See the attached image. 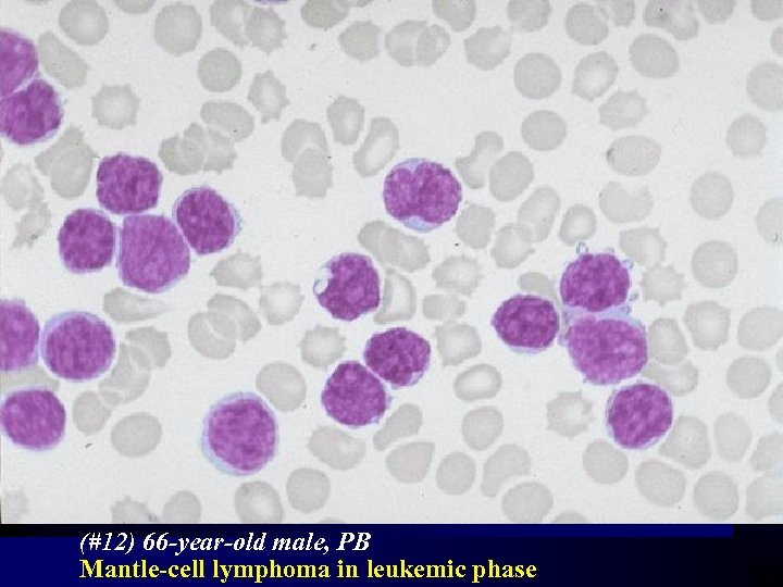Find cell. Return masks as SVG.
I'll use <instances>...</instances> for the list:
<instances>
[{
	"instance_id": "7",
	"label": "cell",
	"mask_w": 783,
	"mask_h": 587,
	"mask_svg": "<svg viewBox=\"0 0 783 587\" xmlns=\"http://www.w3.org/2000/svg\"><path fill=\"white\" fill-rule=\"evenodd\" d=\"M673 403L660 386L636 380L614 389L607 400L605 424L608 435L627 450H645L670 429Z\"/></svg>"
},
{
	"instance_id": "12",
	"label": "cell",
	"mask_w": 783,
	"mask_h": 587,
	"mask_svg": "<svg viewBox=\"0 0 783 587\" xmlns=\"http://www.w3.org/2000/svg\"><path fill=\"white\" fill-rule=\"evenodd\" d=\"M96 179L99 204L113 214L126 215L157 207L163 176L147 158L116 153L100 161Z\"/></svg>"
},
{
	"instance_id": "19",
	"label": "cell",
	"mask_w": 783,
	"mask_h": 587,
	"mask_svg": "<svg viewBox=\"0 0 783 587\" xmlns=\"http://www.w3.org/2000/svg\"><path fill=\"white\" fill-rule=\"evenodd\" d=\"M661 146L642 135L617 138L606 151L609 166L624 175H643L652 170L661 155Z\"/></svg>"
},
{
	"instance_id": "23",
	"label": "cell",
	"mask_w": 783,
	"mask_h": 587,
	"mask_svg": "<svg viewBox=\"0 0 783 587\" xmlns=\"http://www.w3.org/2000/svg\"><path fill=\"white\" fill-rule=\"evenodd\" d=\"M618 72V64L608 52L589 53L575 67L572 92L584 100L593 101L610 88Z\"/></svg>"
},
{
	"instance_id": "15",
	"label": "cell",
	"mask_w": 783,
	"mask_h": 587,
	"mask_svg": "<svg viewBox=\"0 0 783 587\" xmlns=\"http://www.w3.org/2000/svg\"><path fill=\"white\" fill-rule=\"evenodd\" d=\"M116 225L102 211L77 209L58 234L59 255L67 271L86 274L109 266L116 250Z\"/></svg>"
},
{
	"instance_id": "10",
	"label": "cell",
	"mask_w": 783,
	"mask_h": 587,
	"mask_svg": "<svg viewBox=\"0 0 783 587\" xmlns=\"http://www.w3.org/2000/svg\"><path fill=\"white\" fill-rule=\"evenodd\" d=\"M172 217L199 255L228 248L243 229V217L236 207L206 185L186 189L175 200Z\"/></svg>"
},
{
	"instance_id": "24",
	"label": "cell",
	"mask_w": 783,
	"mask_h": 587,
	"mask_svg": "<svg viewBox=\"0 0 783 587\" xmlns=\"http://www.w3.org/2000/svg\"><path fill=\"white\" fill-rule=\"evenodd\" d=\"M464 53L469 63L481 70H493L510 53L511 36L501 26L481 27L464 39Z\"/></svg>"
},
{
	"instance_id": "39",
	"label": "cell",
	"mask_w": 783,
	"mask_h": 587,
	"mask_svg": "<svg viewBox=\"0 0 783 587\" xmlns=\"http://www.w3.org/2000/svg\"><path fill=\"white\" fill-rule=\"evenodd\" d=\"M425 25L426 22L423 21H411L398 26L387 37V47L390 54L402 64H412V41Z\"/></svg>"
},
{
	"instance_id": "25",
	"label": "cell",
	"mask_w": 783,
	"mask_h": 587,
	"mask_svg": "<svg viewBox=\"0 0 783 587\" xmlns=\"http://www.w3.org/2000/svg\"><path fill=\"white\" fill-rule=\"evenodd\" d=\"M660 453L673 458L691 469H698L707 462L710 451L706 427L685 426L676 423L673 433L660 448Z\"/></svg>"
},
{
	"instance_id": "30",
	"label": "cell",
	"mask_w": 783,
	"mask_h": 587,
	"mask_svg": "<svg viewBox=\"0 0 783 587\" xmlns=\"http://www.w3.org/2000/svg\"><path fill=\"white\" fill-rule=\"evenodd\" d=\"M732 200V188L721 174L708 172L693 186V203L704 216H717L725 212Z\"/></svg>"
},
{
	"instance_id": "32",
	"label": "cell",
	"mask_w": 783,
	"mask_h": 587,
	"mask_svg": "<svg viewBox=\"0 0 783 587\" xmlns=\"http://www.w3.org/2000/svg\"><path fill=\"white\" fill-rule=\"evenodd\" d=\"M502 148L504 140L500 135L490 130L482 132L475 137L473 151L468 157L458 158L456 166L468 182L476 183Z\"/></svg>"
},
{
	"instance_id": "2",
	"label": "cell",
	"mask_w": 783,
	"mask_h": 587,
	"mask_svg": "<svg viewBox=\"0 0 783 587\" xmlns=\"http://www.w3.org/2000/svg\"><path fill=\"white\" fill-rule=\"evenodd\" d=\"M277 445L276 415L254 392L228 394L204 415L200 449L223 474L243 477L258 473L274 459Z\"/></svg>"
},
{
	"instance_id": "21",
	"label": "cell",
	"mask_w": 783,
	"mask_h": 587,
	"mask_svg": "<svg viewBox=\"0 0 783 587\" xmlns=\"http://www.w3.org/2000/svg\"><path fill=\"white\" fill-rule=\"evenodd\" d=\"M630 61L639 74L651 78H667L680 67L674 47L664 38L654 34H641L629 49Z\"/></svg>"
},
{
	"instance_id": "28",
	"label": "cell",
	"mask_w": 783,
	"mask_h": 587,
	"mask_svg": "<svg viewBox=\"0 0 783 587\" xmlns=\"http://www.w3.org/2000/svg\"><path fill=\"white\" fill-rule=\"evenodd\" d=\"M521 135L524 142L531 148L549 151L563 142L567 136V124L554 111H534L522 122Z\"/></svg>"
},
{
	"instance_id": "40",
	"label": "cell",
	"mask_w": 783,
	"mask_h": 587,
	"mask_svg": "<svg viewBox=\"0 0 783 587\" xmlns=\"http://www.w3.org/2000/svg\"><path fill=\"white\" fill-rule=\"evenodd\" d=\"M595 7L616 26H629L635 18V3L632 0H598Z\"/></svg>"
},
{
	"instance_id": "3",
	"label": "cell",
	"mask_w": 783,
	"mask_h": 587,
	"mask_svg": "<svg viewBox=\"0 0 783 587\" xmlns=\"http://www.w3.org/2000/svg\"><path fill=\"white\" fill-rule=\"evenodd\" d=\"M190 251L176 225L162 214L126 216L119 233L116 270L122 283L162 294L189 272Z\"/></svg>"
},
{
	"instance_id": "11",
	"label": "cell",
	"mask_w": 783,
	"mask_h": 587,
	"mask_svg": "<svg viewBox=\"0 0 783 587\" xmlns=\"http://www.w3.org/2000/svg\"><path fill=\"white\" fill-rule=\"evenodd\" d=\"M393 397L385 383L358 361H344L325 382L321 403L338 424L356 429L377 424Z\"/></svg>"
},
{
	"instance_id": "36",
	"label": "cell",
	"mask_w": 783,
	"mask_h": 587,
	"mask_svg": "<svg viewBox=\"0 0 783 587\" xmlns=\"http://www.w3.org/2000/svg\"><path fill=\"white\" fill-rule=\"evenodd\" d=\"M533 175L530 160L519 151H510L500 158L494 165L492 176L498 185H525Z\"/></svg>"
},
{
	"instance_id": "18",
	"label": "cell",
	"mask_w": 783,
	"mask_h": 587,
	"mask_svg": "<svg viewBox=\"0 0 783 587\" xmlns=\"http://www.w3.org/2000/svg\"><path fill=\"white\" fill-rule=\"evenodd\" d=\"M0 96L5 97L38 74L34 42L10 28L0 29Z\"/></svg>"
},
{
	"instance_id": "8",
	"label": "cell",
	"mask_w": 783,
	"mask_h": 587,
	"mask_svg": "<svg viewBox=\"0 0 783 587\" xmlns=\"http://www.w3.org/2000/svg\"><path fill=\"white\" fill-rule=\"evenodd\" d=\"M319 304L332 317L352 322L374 312L381 302V278L372 259L343 252L320 266L312 286Z\"/></svg>"
},
{
	"instance_id": "37",
	"label": "cell",
	"mask_w": 783,
	"mask_h": 587,
	"mask_svg": "<svg viewBox=\"0 0 783 587\" xmlns=\"http://www.w3.org/2000/svg\"><path fill=\"white\" fill-rule=\"evenodd\" d=\"M432 5L434 13L456 32L467 29L475 20L476 4L473 0H437Z\"/></svg>"
},
{
	"instance_id": "41",
	"label": "cell",
	"mask_w": 783,
	"mask_h": 587,
	"mask_svg": "<svg viewBox=\"0 0 783 587\" xmlns=\"http://www.w3.org/2000/svg\"><path fill=\"white\" fill-rule=\"evenodd\" d=\"M735 1L733 0H700L698 10L704 18L710 23L726 21L733 13Z\"/></svg>"
},
{
	"instance_id": "16",
	"label": "cell",
	"mask_w": 783,
	"mask_h": 587,
	"mask_svg": "<svg viewBox=\"0 0 783 587\" xmlns=\"http://www.w3.org/2000/svg\"><path fill=\"white\" fill-rule=\"evenodd\" d=\"M366 367L393 389L417 385L431 365V345L406 327L373 334L363 348Z\"/></svg>"
},
{
	"instance_id": "17",
	"label": "cell",
	"mask_w": 783,
	"mask_h": 587,
	"mask_svg": "<svg viewBox=\"0 0 783 587\" xmlns=\"http://www.w3.org/2000/svg\"><path fill=\"white\" fill-rule=\"evenodd\" d=\"M40 325L22 299L0 302V371L23 372L39 361Z\"/></svg>"
},
{
	"instance_id": "26",
	"label": "cell",
	"mask_w": 783,
	"mask_h": 587,
	"mask_svg": "<svg viewBox=\"0 0 783 587\" xmlns=\"http://www.w3.org/2000/svg\"><path fill=\"white\" fill-rule=\"evenodd\" d=\"M750 100L769 112L783 108V67L774 62H762L751 68L746 78Z\"/></svg>"
},
{
	"instance_id": "6",
	"label": "cell",
	"mask_w": 783,
	"mask_h": 587,
	"mask_svg": "<svg viewBox=\"0 0 783 587\" xmlns=\"http://www.w3.org/2000/svg\"><path fill=\"white\" fill-rule=\"evenodd\" d=\"M631 270L613 250L581 253L560 278L562 311L596 314L632 305Z\"/></svg>"
},
{
	"instance_id": "5",
	"label": "cell",
	"mask_w": 783,
	"mask_h": 587,
	"mask_svg": "<svg viewBox=\"0 0 783 587\" xmlns=\"http://www.w3.org/2000/svg\"><path fill=\"white\" fill-rule=\"evenodd\" d=\"M116 352L114 334L107 322L86 311H65L47 321L40 354L57 377L83 383L104 374Z\"/></svg>"
},
{
	"instance_id": "9",
	"label": "cell",
	"mask_w": 783,
	"mask_h": 587,
	"mask_svg": "<svg viewBox=\"0 0 783 587\" xmlns=\"http://www.w3.org/2000/svg\"><path fill=\"white\" fill-rule=\"evenodd\" d=\"M0 423L3 436L13 445L29 451H49L64 438L66 411L51 389L22 387L2 398Z\"/></svg>"
},
{
	"instance_id": "31",
	"label": "cell",
	"mask_w": 783,
	"mask_h": 587,
	"mask_svg": "<svg viewBox=\"0 0 783 587\" xmlns=\"http://www.w3.org/2000/svg\"><path fill=\"white\" fill-rule=\"evenodd\" d=\"M725 142L734 155H759L767 142V128L759 118L745 113L728 127Z\"/></svg>"
},
{
	"instance_id": "20",
	"label": "cell",
	"mask_w": 783,
	"mask_h": 587,
	"mask_svg": "<svg viewBox=\"0 0 783 587\" xmlns=\"http://www.w3.org/2000/svg\"><path fill=\"white\" fill-rule=\"evenodd\" d=\"M517 90L530 99L551 96L561 84V71L556 61L540 52L522 57L514 66Z\"/></svg>"
},
{
	"instance_id": "4",
	"label": "cell",
	"mask_w": 783,
	"mask_h": 587,
	"mask_svg": "<svg viewBox=\"0 0 783 587\" xmlns=\"http://www.w3.org/2000/svg\"><path fill=\"white\" fill-rule=\"evenodd\" d=\"M386 212L407 228L426 233L440 227L457 213L462 187L440 163L410 158L397 163L385 177Z\"/></svg>"
},
{
	"instance_id": "29",
	"label": "cell",
	"mask_w": 783,
	"mask_h": 587,
	"mask_svg": "<svg viewBox=\"0 0 783 587\" xmlns=\"http://www.w3.org/2000/svg\"><path fill=\"white\" fill-rule=\"evenodd\" d=\"M564 28L574 41L594 46L604 41L609 34L608 21L595 7L585 2L569 9L564 17Z\"/></svg>"
},
{
	"instance_id": "38",
	"label": "cell",
	"mask_w": 783,
	"mask_h": 587,
	"mask_svg": "<svg viewBox=\"0 0 783 587\" xmlns=\"http://www.w3.org/2000/svg\"><path fill=\"white\" fill-rule=\"evenodd\" d=\"M450 45L449 34L438 25H431L421 32L418 42L417 62L421 65L433 64Z\"/></svg>"
},
{
	"instance_id": "34",
	"label": "cell",
	"mask_w": 783,
	"mask_h": 587,
	"mask_svg": "<svg viewBox=\"0 0 783 587\" xmlns=\"http://www.w3.org/2000/svg\"><path fill=\"white\" fill-rule=\"evenodd\" d=\"M607 216L616 221L641 218L648 212L650 200L646 196L627 197L621 185L611 183L601 200Z\"/></svg>"
},
{
	"instance_id": "42",
	"label": "cell",
	"mask_w": 783,
	"mask_h": 587,
	"mask_svg": "<svg viewBox=\"0 0 783 587\" xmlns=\"http://www.w3.org/2000/svg\"><path fill=\"white\" fill-rule=\"evenodd\" d=\"M751 11L754 15L763 21H771L782 16V0L753 1Z\"/></svg>"
},
{
	"instance_id": "27",
	"label": "cell",
	"mask_w": 783,
	"mask_h": 587,
	"mask_svg": "<svg viewBox=\"0 0 783 587\" xmlns=\"http://www.w3.org/2000/svg\"><path fill=\"white\" fill-rule=\"evenodd\" d=\"M646 99L637 90H618L599 108V123L612 130L636 126L647 114Z\"/></svg>"
},
{
	"instance_id": "33",
	"label": "cell",
	"mask_w": 783,
	"mask_h": 587,
	"mask_svg": "<svg viewBox=\"0 0 783 587\" xmlns=\"http://www.w3.org/2000/svg\"><path fill=\"white\" fill-rule=\"evenodd\" d=\"M398 148L396 127L386 118L372 122L371 134L358 154L370 165L384 164Z\"/></svg>"
},
{
	"instance_id": "1",
	"label": "cell",
	"mask_w": 783,
	"mask_h": 587,
	"mask_svg": "<svg viewBox=\"0 0 783 587\" xmlns=\"http://www.w3.org/2000/svg\"><path fill=\"white\" fill-rule=\"evenodd\" d=\"M560 329L559 344L585 383L616 385L648 363L646 328L632 305L596 314L562 311Z\"/></svg>"
},
{
	"instance_id": "22",
	"label": "cell",
	"mask_w": 783,
	"mask_h": 587,
	"mask_svg": "<svg viewBox=\"0 0 783 587\" xmlns=\"http://www.w3.org/2000/svg\"><path fill=\"white\" fill-rule=\"evenodd\" d=\"M643 21L647 26L663 28L678 40L695 38L699 22L691 1L651 0L646 4Z\"/></svg>"
},
{
	"instance_id": "14",
	"label": "cell",
	"mask_w": 783,
	"mask_h": 587,
	"mask_svg": "<svg viewBox=\"0 0 783 587\" xmlns=\"http://www.w3.org/2000/svg\"><path fill=\"white\" fill-rule=\"evenodd\" d=\"M490 324L512 351L537 354L552 346L560 333V315L552 301L536 294H515L502 301Z\"/></svg>"
},
{
	"instance_id": "13",
	"label": "cell",
	"mask_w": 783,
	"mask_h": 587,
	"mask_svg": "<svg viewBox=\"0 0 783 587\" xmlns=\"http://www.w3.org/2000/svg\"><path fill=\"white\" fill-rule=\"evenodd\" d=\"M63 115L59 92L40 77L0 99L1 135L18 146L52 137L61 126Z\"/></svg>"
},
{
	"instance_id": "35",
	"label": "cell",
	"mask_w": 783,
	"mask_h": 587,
	"mask_svg": "<svg viewBox=\"0 0 783 587\" xmlns=\"http://www.w3.org/2000/svg\"><path fill=\"white\" fill-rule=\"evenodd\" d=\"M550 14L551 5L547 0H511L508 3V18L514 30H538L548 23Z\"/></svg>"
}]
</instances>
